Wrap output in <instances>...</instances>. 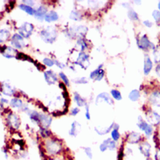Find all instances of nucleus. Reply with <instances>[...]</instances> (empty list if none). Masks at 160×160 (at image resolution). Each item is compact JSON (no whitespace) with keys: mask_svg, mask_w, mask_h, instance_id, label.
<instances>
[{"mask_svg":"<svg viewBox=\"0 0 160 160\" xmlns=\"http://www.w3.org/2000/svg\"><path fill=\"white\" fill-rule=\"evenodd\" d=\"M16 52V51L15 49H13L11 47H6L4 50V51L3 52V54L5 57L8 58H11L14 57Z\"/></svg>","mask_w":160,"mask_h":160,"instance_id":"obj_17","label":"nucleus"},{"mask_svg":"<svg viewBox=\"0 0 160 160\" xmlns=\"http://www.w3.org/2000/svg\"><path fill=\"white\" fill-rule=\"evenodd\" d=\"M2 89L3 92L6 95L11 96L13 94H14L15 89L13 88V86L7 82H5L2 85Z\"/></svg>","mask_w":160,"mask_h":160,"instance_id":"obj_12","label":"nucleus"},{"mask_svg":"<svg viewBox=\"0 0 160 160\" xmlns=\"http://www.w3.org/2000/svg\"><path fill=\"white\" fill-rule=\"evenodd\" d=\"M75 63L77 65H79V66H81V67L84 69H86L89 66V64L88 56L83 52L80 53L77 59V61Z\"/></svg>","mask_w":160,"mask_h":160,"instance_id":"obj_4","label":"nucleus"},{"mask_svg":"<svg viewBox=\"0 0 160 160\" xmlns=\"http://www.w3.org/2000/svg\"><path fill=\"white\" fill-rule=\"evenodd\" d=\"M86 117L88 119H90V115H89V108L88 106H86Z\"/></svg>","mask_w":160,"mask_h":160,"instance_id":"obj_43","label":"nucleus"},{"mask_svg":"<svg viewBox=\"0 0 160 160\" xmlns=\"http://www.w3.org/2000/svg\"><path fill=\"white\" fill-rule=\"evenodd\" d=\"M155 160H160V149H158L156 152V154L155 155Z\"/></svg>","mask_w":160,"mask_h":160,"instance_id":"obj_40","label":"nucleus"},{"mask_svg":"<svg viewBox=\"0 0 160 160\" xmlns=\"http://www.w3.org/2000/svg\"><path fill=\"white\" fill-rule=\"evenodd\" d=\"M111 95L112 96L114 97V98H115L117 100H120L121 99V93H119V91H118V90H116V89H113L111 90Z\"/></svg>","mask_w":160,"mask_h":160,"instance_id":"obj_29","label":"nucleus"},{"mask_svg":"<svg viewBox=\"0 0 160 160\" xmlns=\"http://www.w3.org/2000/svg\"><path fill=\"white\" fill-rule=\"evenodd\" d=\"M55 63H56V65H57V66H58V67H59L60 68H63L65 67L64 65L62 64V63H61L58 62V61H55Z\"/></svg>","mask_w":160,"mask_h":160,"instance_id":"obj_45","label":"nucleus"},{"mask_svg":"<svg viewBox=\"0 0 160 160\" xmlns=\"http://www.w3.org/2000/svg\"><path fill=\"white\" fill-rule=\"evenodd\" d=\"M11 105L13 106V107H15V108H20L23 106V103L21 101V100L15 98L11 99Z\"/></svg>","mask_w":160,"mask_h":160,"instance_id":"obj_26","label":"nucleus"},{"mask_svg":"<svg viewBox=\"0 0 160 160\" xmlns=\"http://www.w3.org/2000/svg\"><path fill=\"white\" fill-rule=\"evenodd\" d=\"M87 28L84 26H79L76 27V28H73V32L75 33L76 35H83L86 33L87 31Z\"/></svg>","mask_w":160,"mask_h":160,"instance_id":"obj_20","label":"nucleus"},{"mask_svg":"<svg viewBox=\"0 0 160 160\" xmlns=\"http://www.w3.org/2000/svg\"><path fill=\"white\" fill-rule=\"evenodd\" d=\"M59 76H60V77L61 78V79L63 80V81H64L65 84L67 86H69V80H68V78H67V76H66L63 73H60Z\"/></svg>","mask_w":160,"mask_h":160,"instance_id":"obj_35","label":"nucleus"},{"mask_svg":"<svg viewBox=\"0 0 160 160\" xmlns=\"http://www.w3.org/2000/svg\"><path fill=\"white\" fill-rule=\"evenodd\" d=\"M10 33L7 29H1L0 30V43L6 41L9 37Z\"/></svg>","mask_w":160,"mask_h":160,"instance_id":"obj_22","label":"nucleus"},{"mask_svg":"<svg viewBox=\"0 0 160 160\" xmlns=\"http://www.w3.org/2000/svg\"><path fill=\"white\" fill-rule=\"evenodd\" d=\"M43 63H44V64L46 66H52L53 65L55 64V61L49 58H45L44 60H43Z\"/></svg>","mask_w":160,"mask_h":160,"instance_id":"obj_33","label":"nucleus"},{"mask_svg":"<svg viewBox=\"0 0 160 160\" xmlns=\"http://www.w3.org/2000/svg\"><path fill=\"white\" fill-rule=\"evenodd\" d=\"M33 31V26L29 23H25L19 28V33L25 38H28L31 36Z\"/></svg>","mask_w":160,"mask_h":160,"instance_id":"obj_2","label":"nucleus"},{"mask_svg":"<svg viewBox=\"0 0 160 160\" xmlns=\"http://www.w3.org/2000/svg\"><path fill=\"white\" fill-rule=\"evenodd\" d=\"M139 149L142 154L149 158L150 156V151H151V146L148 142H143L139 146Z\"/></svg>","mask_w":160,"mask_h":160,"instance_id":"obj_8","label":"nucleus"},{"mask_svg":"<svg viewBox=\"0 0 160 160\" xmlns=\"http://www.w3.org/2000/svg\"><path fill=\"white\" fill-rule=\"evenodd\" d=\"M104 71L102 69H100V67H99L98 69L91 72V75H90V78L95 80L99 81L103 78V76H104Z\"/></svg>","mask_w":160,"mask_h":160,"instance_id":"obj_11","label":"nucleus"},{"mask_svg":"<svg viewBox=\"0 0 160 160\" xmlns=\"http://www.w3.org/2000/svg\"><path fill=\"white\" fill-rule=\"evenodd\" d=\"M118 128H119V126L118 125H114V129H113V131L111 132V138L113 139V141H118L120 138V135L118 131Z\"/></svg>","mask_w":160,"mask_h":160,"instance_id":"obj_21","label":"nucleus"},{"mask_svg":"<svg viewBox=\"0 0 160 160\" xmlns=\"http://www.w3.org/2000/svg\"><path fill=\"white\" fill-rule=\"evenodd\" d=\"M153 16L156 19V21H160V11H158V10H155L153 13Z\"/></svg>","mask_w":160,"mask_h":160,"instance_id":"obj_38","label":"nucleus"},{"mask_svg":"<svg viewBox=\"0 0 160 160\" xmlns=\"http://www.w3.org/2000/svg\"><path fill=\"white\" fill-rule=\"evenodd\" d=\"M75 100L76 103H77V105L79 106H84L85 104V100L83 99L81 96H79V94L78 93H75Z\"/></svg>","mask_w":160,"mask_h":160,"instance_id":"obj_24","label":"nucleus"},{"mask_svg":"<svg viewBox=\"0 0 160 160\" xmlns=\"http://www.w3.org/2000/svg\"><path fill=\"white\" fill-rule=\"evenodd\" d=\"M141 139V136L136 132H131L128 136L127 141L130 144H136L138 143Z\"/></svg>","mask_w":160,"mask_h":160,"instance_id":"obj_9","label":"nucleus"},{"mask_svg":"<svg viewBox=\"0 0 160 160\" xmlns=\"http://www.w3.org/2000/svg\"><path fill=\"white\" fill-rule=\"evenodd\" d=\"M111 139H110V138H108L107 139H106V140H105V141L102 143V144L100 145L99 149H100V150H101L102 152H104V151H106V149H108L109 143L110 141H111Z\"/></svg>","mask_w":160,"mask_h":160,"instance_id":"obj_27","label":"nucleus"},{"mask_svg":"<svg viewBox=\"0 0 160 160\" xmlns=\"http://www.w3.org/2000/svg\"><path fill=\"white\" fill-rule=\"evenodd\" d=\"M154 57L156 62H160V48H157L155 49Z\"/></svg>","mask_w":160,"mask_h":160,"instance_id":"obj_31","label":"nucleus"},{"mask_svg":"<svg viewBox=\"0 0 160 160\" xmlns=\"http://www.w3.org/2000/svg\"><path fill=\"white\" fill-rule=\"evenodd\" d=\"M59 18L58 13L55 11H51L46 13V15L45 17L46 21L47 22H52L55 21L56 20H58Z\"/></svg>","mask_w":160,"mask_h":160,"instance_id":"obj_15","label":"nucleus"},{"mask_svg":"<svg viewBox=\"0 0 160 160\" xmlns=\"http://www.w3.org/2000/svg\"><path fill=\"white\" fill-rule=\"evenodd\" d=\"M158 8H159V9H160V1H159V4H158Z\"/></svg>","mask_w":160,"mask_h":160,"instance_id":"obj_47","label":"nucleus"},{"mask_svg":"<svg viewBox=\"0 0 160 160\" xmlns=\"http://www.w3.org/2000/svg\"><path fill=\"white\" fill-rule=\"evenodd\" d=\"M11 44L17 48H21L24 47L25 43L21 36L15 34L13 36L11 39Z\"/></svg>","mask_w":160,"mask_h":160,"instance_id":"obj_6","label":"nucleus"},{"mask_svg":"<svg viewBox=\"0 0 160 160\" xmlns=\"http://www.w3.org/2000/svg\"><path fill=\"white\" fill-rule=\"evenodd\" d=\"M148 121L153 125H157L160 123V115L155 111H149L146 115Z\"/></svg>","mask_w":160,"mask_h":160,"instance_id":"obj_5","label":"nucleus"},{"mask_svg":"<svg viewBox=\"0 0 160 160\" xmlns=\"http://www.w3.org/2000/svg\"><path fill=\"white\" fill-rule=\"evenodd\" d=\"M146 160H151V159H147Z\"/></svg>","mask_w":160,"mask_h":160,"instance_id":"obj_48","label":"nucleus"},{"mask_svg":"<svg viewBox=\"0 0 160 160\" xmlns=\"http://www.w3.org/2000/svg\"><path fill=\"white\" fill-rule=\"evenodd\" d=\"M79 111V109H78V108H74V109H73L72 110V111H71V113H72V115H74V116H75L76 114H78Z\"/></svg>","mask_w":160,"mask_h":160,"instance_id":"obj_42","label":"nucleus"},{"mask_svg":"<svg viewBox=\"0 0 160 160\" xmlns=\"http://www.w3.org/2000/svg\"><path fill=\"white\" fill-rule=\"evenodd\" d=\"M104 99V101H105L106 102H107L108 103H109V104H111V103H113L112 99H111V98L109 97V95L107 94V93H101V94L99 95L98 96L97 98H96V102L99 101V99Z\"/></svg>","mask_w":160,"mask_h":160,"instance_id":"obj_23","label":"nucleus"},{"mask_svg":"<svg viewBox=\"0 0 160 160\" xmlns=\"http://www.w3.org/2000/svg\"><path fill=\"white\" fill-rule=\"evenodd\" d=\"M19 7L20 9H21L23 11H25L26 13H27L28 14L30 15H33L35 14L36 10L35 9H33L31 6L27 5H25V4H22L20 5L19 6Z\"/></svg>","mask_w":160,"mask_h":160,"instance_id":"obj_19","label":"nucleus"},{"mask_svg":"<svg viewBox=\"0 0 160 160\" xmlns=\"http://www.w3.org/2000/svg\"><path fill=\"white\" fill-rule=\"evenodd\" d=\"M150 101L155 106H160V92L155 91L151 94L149 98Z\"/></svg>","mask_w":160,"mask_h":160,"instance_id":"obj_13","label":"nucleus"},{"mask_svg":"<svg viewBox=\"0 0 160 160\" xmlns=\"http://www.w3.org/2000/svg\"><path fill=\"white\" fill-rule=\"evenodd\" d=\"M71 19L75 20V21H78L81 18V15L79 14V13H78V11H73L71 14V16H70Z\"/></svg>","mask_w":160,"mask_h":160,"instance_id":"obj_30","label":"nucleus"},{"mask_svg":"<svg viewBox=\"0 0 160 160\" xmlns=\"http://www.w3.org/2000/svg\"><path fill=\"white\" fill-rule=\"evenodd\" d=\"M116 145L115 141H113V140H111L109 143L108 149L109 150H111V151H114V150L116 149Z\"/></svg>","mask_w":160,"mask_h":160,"instance_id":"obj_36","label":"nucleus"},{"mask_svg":"<svg viewBox=\"0 0 160 160\" xmlns=\"http://www.w3.org/2000/svg\"><path fill=\"white\" fill-rule=\"evenodd\" d=\"M124 155V153H123V151H120L119 152L118 156V160H123V156Z\"/></svg>","mask_w":160,"mask_h":160,"instance_id":"obj_41","label":"nucleus"},{"mask_svg":"<svg viewBox=\"0 0 160 160\" xmlns=\"http://www.w3.org/2000/svg\"><path fill=\"white\" fill-rule=\"evenodd\" d=\"M78 45L80 46V48H81V51H83L86 48V43L83 41V39H79L78 41Z\"/></svg>","mask_w":160,"mask_h":160,"instance_id":"obj_37","label":"nucleus"},{"mask_svg":"<svg viewBox=\"0 0 160 160\" xmlns=\"http://www.w3.org/2000/svg\"><path fill=\"white\" fill-rule=\"evenodd\" d=\"M39 121L41 122L42 124L44 125L45 127H46V126H48L51 124V118L45 115H39Z\"/></svg>","mask_w":160,"mask_h":160,"instance_id":"obj_18","label":"nucleus"},{"mask_svg":"<svg viewBox=\"0 0 160 160\" xmlns=\"http://www.w3.org/2000/svg\"><path fill=\"white\" fill-rule=\"evenodd\" d=\"M138 44L139 46V48L141 49H146L148 47H150L151 45H153L151 44V42L149 41L147 36L146 35H144L140 38L139 41H138Z\"/></svg>","mask_w":160,"mask_h":160,"instance_id":"obj_10","label":"nucleus"},{"mask_svg":"<svg viewBox=\"0 0 160 160\" xmlns=\"http://www.w3.org/2000/svg\"><path fill=\"white\" fill-rule=\"evenodd\" d=\"M138 126L139 128L145 133L147 136H151L153 133V128L151 126L148 124L145 120H143L141 116H139V120L138 123Z\"/></svg>","mask_w":160,"mask_h":160,"instance_id":"obj_3","label":"nucleus"},{"mask_svg":"<svg viewBox=\"0 0 160 160\" xmlns=\"http://www.w3.org/2000/svg\"><path fill=\"white\" fill-rule=\"evenodd\" d=\"M156 73H157L160 76V64L157 66V67H156Z\"/></svg>","mask_w":160,"mask_h":160,"instance_id":"obj_46","label":"nucleus"},{"mask_svg":"<svg viewBox=\"0 0 160 160\" xmlns=\"http://www.w3.org/2000/svg\"><path fill=\"white\" fill-rule=\"evenodd\" d=\"M139 93L138 90H133L129 95V99H131L132 101H136L139 98Z\"/></svg>","mask_w":160,"mask_h":160,"instance_id":"obj_25","label":"nucleus"},{"mask_svg":"<svg viewBox=\"0 0 160 160\" xmlns=\"http://www.w3.org/2000/svg\"><path fill=\"white\" fill-rule=\"evenodd\" d=\"M0 96H1V93H0Z\"/></svg>","mask_w":160,"mask_h":160,"instance_id":"obj_49","label":"nucleus"},{"mask_svg":"<svg viewBox=\"0 0 160 160\" xmlns=\"http://www.w3.org/2000/svg\"><path fill=\"white\" fill-rule=\"evenodd\" d=\"M44 75L46 81L48 83V85H54L55 83L57 81V76H56L55 73L53 72L52 71H50L49 70V71L45 72Z\"/></svg>","mask_w":160,"mask_h":160,"instance_id":"obj_7","label":"nucleus"},{"mask_svg":"<svg viewBox=\"0 0 160 160\" xmlns=\"http://www.w3.org/2000/svg\"><path fill=\"white\" fill-rule=\"evenodd\" d=\"M46 12H47V9L46 7L43 6H39V7L36 10L35 16V17L39 19H42L43 17H45V16L46 15Z\"/></svg>","mask_w":160,"mask_h":160,"instance_id":"obj_14","label":"nucleus"},{"mask_svg":"<svg viewBox=\"0 0 160 160\" xmlns=\"http://www.w3.org/2000/svg\"><path fill=\"white\" fill-rule=\"evenodd\" d=\"M78 126H79V125L76 122H74L72 124V128L71 131H70V135H73V136H76V135L77 134V132L78 131L76 129H77Z\"/></svg>","mask_w":160,"mask_h":160,"instance_id":"obj_28","label":"nucleus"},{"mask_svg":"<svg viewBox=\"0 0 160 160\" xmlns=\"http://www.w3.org/2000/svg\"><path fill=\"white\" fill-rule=\"evenodd\" d=\"M152 66H153V64L151 59H150V58L148 56H146L145 59V66H144V72L146 75H148L150 72L152 68Z\"/></svg>","mask_w":160,"mask_h":160,"instance_id":"obj_16","label":"nucleus"},{"mask_svg":"<svg viewBox=\"0 0 160 160\" xmlns=\"http://www.w3.org/2000/svg\"><path fill=\"white\" fill-rule=\"evenodd\" d=\"M41 36L45 42L51 43L55 41L57 37V33L54 28L49 26V27L42 30L41 32Z\"/></svg>","mask_w":160,"mask_h":160,"instance_id":"obj_1","label":"nucleus"},{"mask_svg":"<svg viewBox=\"0 0 160 160\" xmlns=\"http://www.w3.org/2000/svg\"><path fill=\"white\" fill-rule=\"evenodd\" d=\"M144 24H145L146 26H148V27H150V26H152L153 23H152L151 21H148V20H146L145 21H144Z\"/></svg>","mask_w":160,"mask_h":160,"instance_id":"obj_44","label":"nucleus"},{"mask_svg":"<svg viewBox=\"0 0 160 160\" xmlns=\"http://www.w3.org/2000/svg\"><path fill=\"white\" fill-rule=\"evenodd\" d=\"M128 15H129V17L133 20L137 19L138 18L137 14H136L135 11H133V10H130L128 13Z\"/></svg>","mask_w":160,"mask_h":160,"instance_id":"obj_34","label":"nucleus"},{"mask_svg":"<svg viewBox=\"0 0 160 160\" xmlns=\"http://www.w3.org/2000/svg\"><path fill=\"white\" fill-rule=\"evenodd\" d=\"M85 152L89 158H92L93 155H92V152H91V149H90L89 148H85Z\"/></svg>","mask_w":160,"mask_h":160,"instance_id":"obj_39","label":"nucleus"},{"mask_svg":"<svg viewBox=\"0 0 160 160\" xmlns=\"http://www.w3.org/2000/svg\"><path fill=\"white\" fill-rule=\"evenodd\" d=\"M73 81L78 84H86L88 83V80L86 78H78L73 79Z\"/></svg>","mask_w":160,"mask_h":160,"instance_id":"obj_32","label":"nucleus"}]
</instances>
